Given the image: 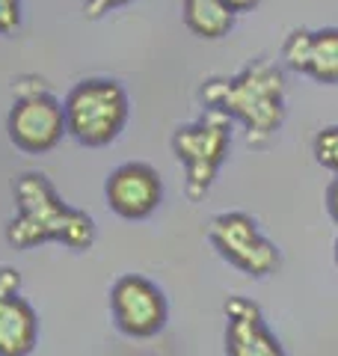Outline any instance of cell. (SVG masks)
I'll return each instance as SVG.
<instances>
[{
	"label": "cell",
	"instance_id": "obj_3",
	"mask_svg": "<svg viewBox=\"0 0 338 356\" xmlns=\"http://www.w3.org/2000/svg\"><path fill=\"white\" fill-rule=\"evenodd\" d=\"M65 128L86 149H104L119 137L131 116L128 89L113 77H86L63 102Z\"/></svg>",
	"mask_w": 338,
	"mask_h": 356
},
{
	"label": "cell",
	"instance_id": "obj_16",
	"mask_svg": "<svg viewBox=\"0 0 338 356\" xmlns=\"http://www.w3.org/2000/svg\"><path fill=\"white\" fill-rule=\"evenodd\" d=\"M323 202H326V214H330V217H332V222L338 226V178H332L330 187H326Z\"/></svg>",
	"mask_w": 338,
	"mask_h": 356
},
{
	"label": "cell",
	"instance_id": "obj_15",
	"mask_svg": "<svg viewBox=\"0 0 338 356\" xmlns=\"http://www.w3.org/2000/svg\"><path fill=\"white\" fill-rule=\"evenodd\" d=\"M131 0H83V15L89 21H95V18H104L107 13H116V9L122 6H128Z\"/></svg>",
	"mask_w": 338,
	"mask_h": 356
},
{
	"label": "cell",
	"instance_id": "obj_1",
	"mask_svg": "<svg viewBox=\"0 0 338 356\" xmlns=\"http://www.w3.org/2000/svg\"><path fill=\"white\" fill-rule=\"evenodd\" d=\"M199 102L238 122L252 149H264L288 116L285 72L270 60H252L232 77H208L199 86Z\"/></svg>",
	"mask_w": 338,
	"mask_h": 356
},
{
	"label": "cell",
	"instance_id": "obj_7",
	"mask_svg": "<svg viewBox=\"0 0 338 356\" xmlns=\"http://www.w3.org/2000/svg\"><path fill=\"white\" fill-rule=\"evenodd\" d=\"M110 315L122 336L154 339L169 321L163 288L143 273H122L110 285Z\"/></svg>",
	"mask_w": 338,
	"mask_h": 356
},
{
	"label": "cell",
	"instance_id": "obj_18",
	"mask_svg": "<svg viewBox=\"0 0 338 356\" xmlns=\"http://www.w3.org/2000/svg\"><path fill=\"white\" fill-rule=\"evenodd\" d=\"M335 264H338V241H335Z\"/></svg>",
	"mask_w": 338,
	"mask_h": 356
},
{
	"label": "cell",
	"instance_id": "obj_9",
	"mask_svg": "<svg viewBox=\"0 0 338 356\" xmlns=\"http://www.w3.org/2000/svg\"><path fill=\"white\" fill-rule=\"evenodd\" d=\"M39 344V315L21 297V273L0 264V356H30Z\"/></svg>",
	"mask_w": 338,
	"mask_h": 356
},
{
	"label": "cell",
	"instance_id": "obj_2",
	"mask_svg": "<svg viewBox=\"0 0 338 356\" xmlns=\"http://www.w3.org/2000/svg\"><path fill=\"white\" fill-rule=\"evenodd\" d=\"M13 196L15 217L6 226L9 247L33 250L42 243H63L74 252L92 250L95 220L65 202L45 172H21L13 184Z\"/></svg>",
	"mask_w": 338,
	"mask_h": 356
},
{
	"label": "cell",
	"instance_id": "obj_17",
	"mask_svg": "<svg viewBox=\"0 0 338 356\" xmlns=\"http://www.w3.org/2000/svg\"><path fill=\"white\" fill-rule=\"evenodd\" d=\"M225 3H229V9L234 15H241V13H252V9L261 3V0H225Z\"/></svg>",
	"mask_w": 338,
	"mask_h": 356
},
{
	"label": "cell",
	"instance_id": "obj_5",
	"mask_svg": "<svg viewBox=\"0 0 338 356\" xmlns=\"http://www.w3.org/2000/svg\"><path fill=\"white\" fill-rule=\"evenodd\" d=\"M6 134L24 154H48L69 134L65 110L42 81H21L15 86V104L9 107Z\"/></svg>",
	"mask_w": 338,
	"mask_h": 356
},
{
	"label": "cell",
	"instance_id": "obj_13",
	"mask_svg": "<svg viewBox=\"0 0 338 356\" xmlns=\"http://www.w3.org/2000/svg\"><path fill=\"white\" fill-rule=\"evenodd\" d=\"M312 154L326 172H332L338 178V125H326L323 131L314 134Z\"/></svg>",
	"mask_w": 338,
	"mask_h": 356
},
{
	"label": "cell",
	"instance_id": "obj_10",
	"mask_svg": "<svg viewBox=\"0 0 338 356\" xmlns=\"http://www.w3.org/2000/svg\"><path fill=\"white\" fill-rule=\"evenodd\" d=\"M225 356H285V348L267 327L261 306L250 297L225 300Z\"/></svg>",
	"mask_w": 338,
	"mask_h": 356
},
{
	"label": "cell",
	"instance_id": "obj_4",
	"mask_svg": "<svg viewBox=\"0 0 338 356\" xmlns=\"http://www.w3.org/2000/svg\"><path fill=\"white\" fill-rule=\"evenodd\" d=\"M234 122L217 110H205L196 122L175 128L172 154L184 170V193L190 202H202L229 158Z\"/></svg>",
	"mask_w": 338,
	"mask_h": 356
},
{
	"label": "cell",
	"instance_id": "obj_11",
	"mask_svg": "<svg viewBox=\"0 0 338 356\" xmlns=\"http://www.w3.org/2000/svg\"><path fill=\"white\" fill-rule=\"evenodd\" d=\"M282 63L291 72L312 77L314 83H338V27L291 30L282 42Z\"/></svg>",
	"mask_w": 338,
	"mask_h": 356
},
{
	"label": "cell",
	"instance_id": "obj_8",
	"mask_svg": "<svg viewBox=\"0 0 338 356\" xmlns=\"http://www.w3.org/2000/svg\"><path fill=\"white\" fill-rule=\"evenodd\" d=\"M107 205L122 220H149L163 202V178L152 163L131 161L116 166L104 181Z\"/></svg>",
	"mask_w": 338,
	"mask_h": 356
},
{
	"label": "cell",
	"instance_id": "obj_12",
	"mask_svg": "<svg viewBox=\"0 0 338 356\" xmlns=\"http://www.w3.org/2000/svg\"><path fill=\"white\" fill-rule=\"evenodd\" d=\"M184 27L199 39H223L234 27V13L225 0H182Z\"/></svg>",
	"mask_w": 338,
	"mask_h": 356
},
{
	"label": "cell",
	"instance_id": "obj_6",
	"mask_svg": "<svg viewBox=\"0 0 338 356\" xmlns=\"http://www.w3.org/2000/svg\"><path fill=\"white\" fill-rule=\"evenodd\" d=\"M208 241L223 261L252 280H264L279 267L276 243L261 235L255 217L246 211H223L208 222Z\"/></svg>",
	"mask_w": 338,
	"mask_h": 356
},
{
	"label": "cell",
	"instance_id": "obj_14",
	"mask_svg": "<svg viewBox=\"0 0 338 356\" xmlns=\"http://www.w3.org/2000/svg\"><path fill=\"white\" fill-rule=\"evenodd\" d=\"M21 27V0H0V36Z\"/></svg>",
	"mask_w": 338,
	"mask_h": 356
}]
</instances>
